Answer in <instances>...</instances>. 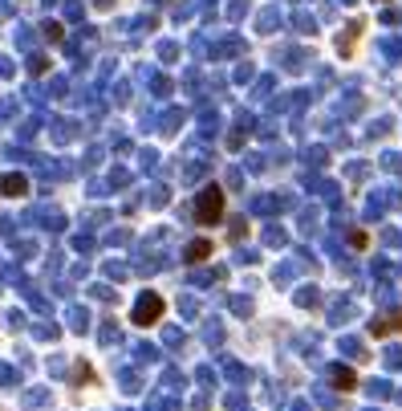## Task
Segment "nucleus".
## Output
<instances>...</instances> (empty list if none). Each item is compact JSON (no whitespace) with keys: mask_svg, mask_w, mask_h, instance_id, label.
Listing matches in <instances>:
<instances>
[{"mask_svg":"<svg viewBox=\"0 0 402 411\" xmlns=\"http://www.w3.org/2000/svg\"><path fill=\"white\" fill-rule=\"evenodd\" d=\"M220 216H224V192L211 183V187H203V196L195 204V220H199V224H215Z\"/></svg>","mask_w":402,"mask_h":411,"instance_id":"f257e3e1","label":"nucleus"},{"mask_svg":"<svg viewBox=\"0 0 402 411\" xmlns=\"http://www.w3.org/2000/svg\"><path fill=\"white\" fill-rule=\"evenodd\" d=\"M159 313H162V301H159V297H146L143 306H138V322L146 326V322H155Z\"/></svg>","mask_w":402,"mask_h":411,"instance_id":"f03ea898","label":"nucleus"},{"mask_svg":"<svg viewBox=\"0 0 402 411\" xmlns=\"http://www.w3.org/2000/svg\"><path fill=\"white\" fill-rule=\"evenodd\" d=\"M203 257H211V241H195L191 248H187V261H203Z\"/></svg>","mask_w":402,"mask_h":411,"instance_id":"7ed1b4c3","label":"nucleus"}]
</instances>
